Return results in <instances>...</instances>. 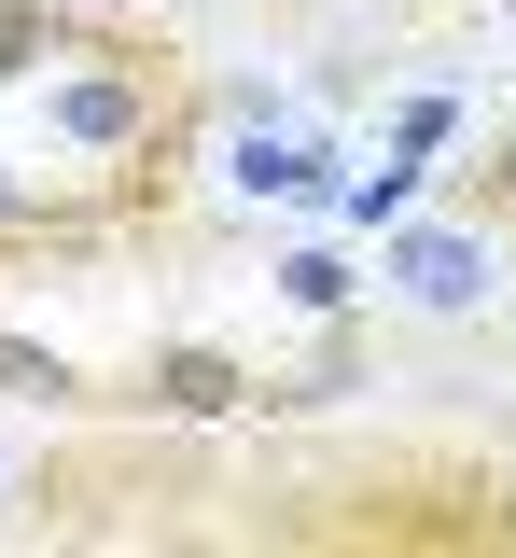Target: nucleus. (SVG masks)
Listing matches in <instances>:
<instances>
[{"mask_svg": "<svg viewBox=\"0 0 516 558\" xmlns=\"http://www.w3.org/2000/svg\"><path fill=\"white\" fill-rule=\"evenodd\" d=\"M42 140H71V154H112V168H140V154H182L196 140V98H182V57L126 28V14H84V57L42 70Z\"/></svg>", "mask_w": 516, "mask_h": 558, "instance_id": "1", "label": "nucleus"}, {"mask_svg": "<svg viewBox=\"0 0 516 558\" xmlns=\"http://www.w3.org/2000/svg\"><path fill=\"white\" fill-rule=\"evenodd\" d=\"M377 293H405L419 322H475V307L503 293V223H475V209H405V223H377Z\"/></svg>", "mask_w": 516, "mask_h": 558, "instance_id": "2", "label": "nucleus"}, {"mask_svg": "<svg viewBox=\"0 0 516 558\" xmlns=\"http://www.w3.org/2000/svg\"><path fill=\"white\" fill-rule=\"evenodd\" d=\"M140 405L196 433V418L266 405V363H237V349H210V336H168V349H140Z\"/></svg>", "mask_w": 516, "mask_h": 558, "instance_id": "3", "label": "nucleus"}, {"mask_svg": "<svg viewBox=\"0 0 516 558\" xmlns=\"http://www.w3.org/2000/svg\"><path fill=\"white\" fill-rule=\"evenodd\" d=\"M349 377H364V336H349V322H335V336L307 349V363H280V377H266V418H294V405H335V391H349Z\"/></svg>", "mask_w": 516, "mask_h": 558, "instance_id": "4", "label": "nucleus"}, {"mask_svg": "<svg viewBox=\"0 0 516 558\" xmlns=\"http://www.w3.org/2000/svg\"><path fill=\"white\" fill-rule=\"evenodd\" d=\"M446 209H475V223H503V238H516V126L475 140V168H446Z\"/></svg>", "mask_w": 516, "mask_h": 558, "instance_id": "5", "label": "nucleus"}, {"mask_svg": "<svg viewBox=\"0 0 516 558\" xmlns=\"http://www.w3.org/2000/svg\"><path fill=\"white\" fill-rule=\"evenodd\" d=\"M71 28H84V14H57V0H0V84H42Z\"/></svg>", "mask_w": 516, "mask_h": 558, "instance_id": "6", "label": "nucleus"}, {"mask_svg": "<svg viewBox=\"0 0 516 558\" xmlns=\"http://www.w3.org/2000/svg\"><path fill=\"white\" fill-rule=\"evenodd\" d=\"M0 405H84V363L42 336H0Z\"/></svg>", "mask_w": 516, "mask_h": 558, "instance_id": "7", "label": "nucleus"}, {"mask_svg": "<svg viewBox=\"0 0 516 558\" xmlns=\"http://www.w3.org/2000/svg\"><path fill=\"white\" fill-rule=\"evenodd\" d=\"M280 307H307V322H349V252H280Z\"/></svg>", "mask_w": 516, "mask_h": 558, "instance_id": "8", "label": "nucleus"}, {"mask_svg": "<svg viewBox=\"0 0 516 558\" xmlns=\"http://www.w3.org/2000/svg\"><path fill=\"white\" fill-rule=\"evenodd\" d=\"M446 140H460V98H405V112H391V154H405V168H433Z\"/></svg>", "mask_w": 516, "mask_h": 558, "instance_id": "9", "label": "nucleus"}, {"mask_svg": "<svg viewBox=\"0 0 516 558\" xmlns=\"http://www.w3.org/2000/svg\"><path fill=\"white\" fill-rule=\"evenodd\" d=\"M14 475H28V461H14V433H0V488H14Z\"/></svg>", "mask_w": 516, "mask_h": 558, "instance_id": "10", "label": "nucleus"}, {"mask_svg": "<svg viewBox=\"0 0 516 558\" xmlns=\"http://www.w3.org/2000/svg\"><path fill=\"white\" fill-rule=\"evenodd\" d=\"M503 545H516V488H503Z\"/></svg>", "mask_w": 516, "mask_h": 558, "instance_id": "11", "label": "nucleus"}]
</instances>
